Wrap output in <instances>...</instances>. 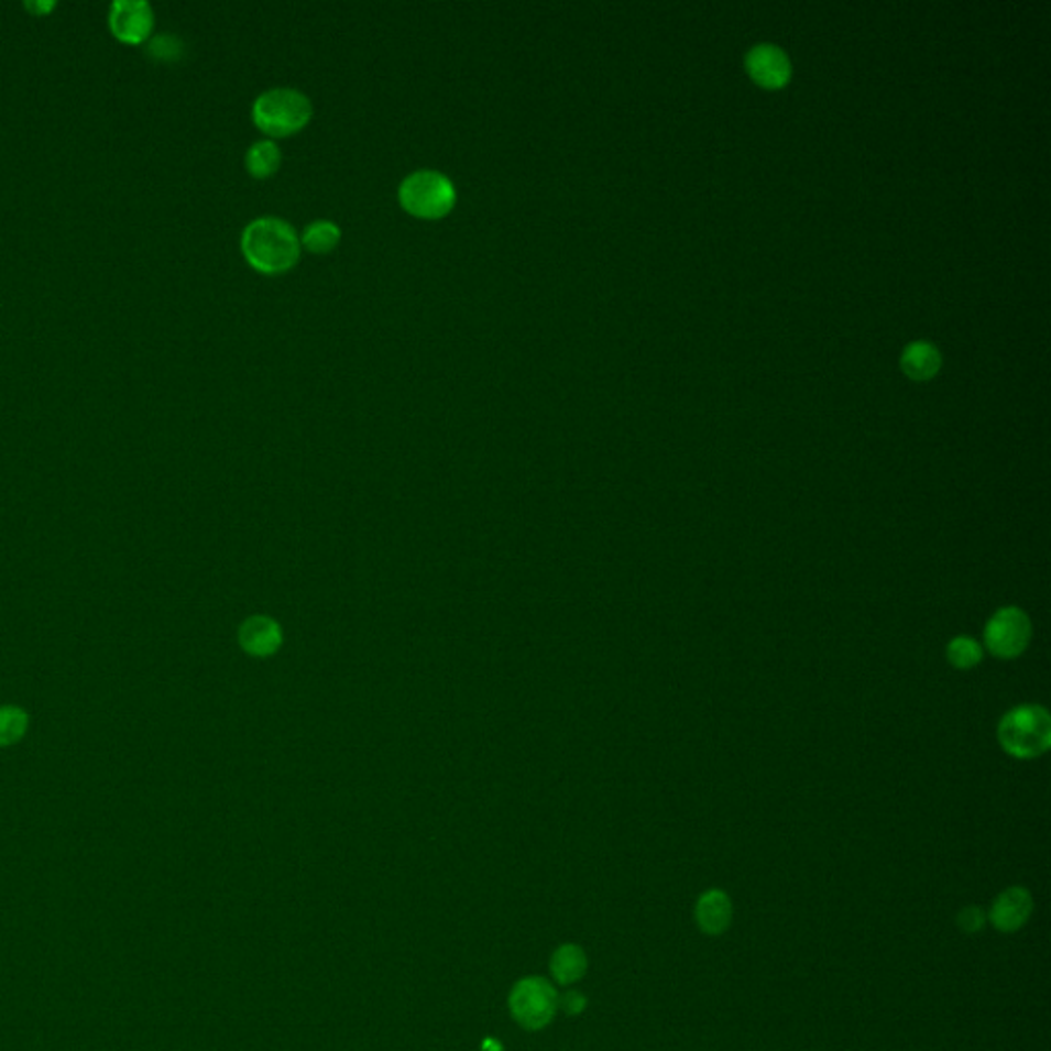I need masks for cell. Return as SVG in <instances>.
<instances>
[{
    "label": "cell",
    "instance_id": "obj_7",
    "mask_svg": "<svg viewBox=\"0 0 1051 1051\" xmlns=\"http://www.w3.org/2000/svg\"><path fill=\"white\" fill-rule=\"evenodd\" d=\"M107 23L111 35L118 42L128 46H140L153 35V7L146 0H116L109 7Z\"/></svg>",
    "mask_w": 1051,
    "mask_h": 1051
},
{
    "label": "cell",
    "instance_id": "obj_6",
    "mask_svg": "<svg viewBox=\"0 0 1051 1051\" xmlns=\"http://www.w3.org/2000/svg\"><path fill=\"white\" fill-rule=\"evenodd\" d=\"M984 643L992 656L1015 659L1022 656L1031 643V621L1019 606L996 610L984 628Z\"/></svg>",
    "mask_w": 1051,
    "mask_h": 1051
},
{
    "label": "cell",
    "instance_id": "obj_13",
    "mask_svg": "<svg viewBox=\"0 0 1051 1051\" xmlns=\"http://www.w3.org/2000/svg\"><path fill=\"white\" fill-rule=\"evenodd\" d=\"M244 165L255 179H265L282 165V151L274 140H258L244 154Z\"/></svg>",
    "mask_w": 1051,
    "mask_h": 1051
},
{
    "label": "cell",
    "instance_id": "obj_1",
    "mask_svg": "<svg viewBox=\"0 0 1051 1051\" xmlns=\"http://www.w3.org/2000/svg\"><path fill=\"white\" fill-rule=\"evenodd\" d=\"M300 237L288 220L261 216L251 220L241 234V251L247 263L261 274H284L300 258Z\"/></svg>",
    "mask_w": 1051,
    "mask_h": 1051
},
{
    "label": "cell",
    "instance_id": "obj_8",
    "mask_svg": "<svg viewBox=\"0 0 1051 1051\" xmlns=\"http://www.w3.org/2000/svg\"><path fill=\"white\" fill-rule=\"evenodd\" d=\"M749 77L766 89H780L791 77V64L782 50L770 44L752 47L746 58Z\"/></svg>",
    "mask_w": 1051,
    "mask_h": 1051
},
{
    "label": "cell",
    "instance_id": "obj_4",
    "mask_svg": "<svg viewBox=\"0 0 1051 1051\" xmlns=\"http://www.w3.org/2000/svg\"><path fill=\"white\" fill-rule=\"evenodd\" d=\"M253 122L267 136H289L303 130L313 118V103L305 92L292 87H274L261 92L251 109Z\"/></svg>",
    "mask_w": 1051,
    "mask_h": 1051
},
{
    "label": "cell",
    "instance_id": "obj_2",
    "mask_svg": "<svg viewBox=\"0 0 1051 1051\" xmlns=\"http://www.w3.org/2000/svg\"><path fill=\"white\" fill-rule=\"evenodd\" d=\"M998 744L1008 756L1033 760L1051 746V716L1041 704H1019L1006 711L998 723Z\"/></svg>",
    "mask_w": 1051,
    "mask_h": 1051
},
{
    "label": "cell",
    "instance_id": "obj_19",
    "mask_svg": "<svg viewBox=\"0 0 1051 1051\" xmlns=\"http://www.w3.org/2000/svg\"><path fill=\"white\" fill-rule=\"evenodd\" d=\"M559 1006L563 1008L567 1015L576 1017V1015H579V1012L585 1008V996L579 994V992H567L563 998H559Z\"/></svg>",
    "mask_w": 1051,
    "mask_h": 1051
},
{
    "label": "cell",
    "instance_id": "obj_5",
    "mask_svg": "<svg viewBox=\"0 0 1051 1051\" xmlns=\"http://www.w3.org/2000/svg\"><path fill=\"white\" fill-rule=\"evenodd\" d=\"M557 1008L559 996L545 977H524L510 994V1010L528 1031L547 1027L555 1019Z\"/></svg>",
    "mask_w": 1051,
    "mask_h": 1051
},
{
    "label": "cell",
    "instance_id": "obj_17",
    "mask_svg": "<svg viewBox=\"0 0 1051 1051\" xmlns=\"http://www.w3.org/2000/svg\"><path fill=\"white\" fill-rule=\"evenodd\" d=\"M982 657H984V647L967 635H960L949 641L946 645V659L957 670H974L975 666L982 661Z\"/></svg>",
    "mask_w": 1051,
    "mask_h": 1051
},
{
    "label": "cell",
    "instance_id": "obj_10",
    "mask_svg": "<svg viewBox=\"0 0 1051 1051\" xmlns=\"http://www.w3.org/2000/svg\"><path fill=\"white\" fill-rule=\"evenodd\" d=\"M732 899L721 889H711L697 901V922L702 932L711 937L727 930L732 924Z\"/></svg>",
    "mask_w": 1051,
    "mask_h": 1051
},
{
    "label": "cell",
    "instance_id": "obj_12",
    "mask_svg": "<svg viewBox=\"0 0 1051 1051\" xmlns=\"http://www.w3.org/2000/svg\"><path fill=\"white\" fill-rule=\"evenodd\" d=\"M588 970V960L583 949L578 945H561L550 957V972L561 986H571L579 982Z\"/></svg>",
    "mask_w": 1051,
    "mask_h": 1051
},
{
    "label": "cell",
    "instance_id": "obj_15",
    "mask_svg": "<svg viewBox=\"0 0 1051 1051\" xmlns=\"http://www.w3.org/2000/svg\"><path fill=\"white\" fill-rule=\"evenodd\" d=\"M341 241V229L331 220H315L306 227L300 244L310 253H329Z\"/></svg>",
    "mask_w": 1051,
    "mask_h": 1051
},
{
    "label": "cell",
    "instance_id": "obj_16",
    "mask_svg": "<svg viewBox=\"0 0 1051 1051\" xmlns=\"http://www.w3.org/2000/svg\"><path fill=\"white\" fill-rule=\"evenodd\" d=\"M241 643H243V647L247 652L263 656V654H267V652L274 649L275 643H277V631H275V626L272 625L270 621L251 618V621L244 623L243 628H241Z\"/></svg>",
    "mask_w": 1051,
    "mask_h": 1051
},
{
    "label": "cell",
    "instance_id": "obj_14",
    "mask_svg": "<svg viewBox=\"0 0 1051 1051\" xmlns=\"http://www.w3.org/2000/svg\"><path fill=\"white\" fill-rule=\"evenodd\" d=\"M30 732V713L17 704L0 707V747L19 744Z\"/></svg>",
    "mask_w": 1051,
    "mask_h": 1051
},
{
    "label": "cell",
    "instance_id": "obj_9",
    "mask_svg": "<svg viewBox=\"0 0 1051 1051\" xmlns=\"http://www.w3.org/2000/svg\"><path fill=\"white\" fill-rule=\"evenodd\" d=\"M1031 912H1033L1031 894L1025 887H1008L994 899L990 922L1003 932H1015L1029 920Z\"/></svg>",
    "mask_w": 1051,
    "mask_h": 1051
},
{
    "label": "cell",
    "instance_id": "obj_3",
    "mask_svg": "<svg viewBox=\"0 0 1051 1051\" xmlns=\"http://www.w3.org/2000/svg\"><path fill=\"white\" fill-rule=\"evenodd\" d=\"M398 204L415 218L438 220L457 206V187L442 171L417 168L398 185Z\"/></svg>",
    "mask_w": 1051,
    "mask_h": 1051
},
{
    "label": "cell",
    "instance_id": "obj_18",
    "mask_svg": "<svg viewBox=\"0 0 1051 1051\" xmlns=\"http://www.w3.org/2000/svg\"><path fill=\"white\" fill-rule=\"evenodd\" d=\"M984 924H986V915L975 906L965 908L960 915V927L965 932H977Z\"/></svg>",
    "mask_w": 1051,
    "mask_h": 1051
},
{
    "label": "cell",
    "instance_id": "obj_11",
    "mask_svg": "<svg viewBox=\"0 0 1051 1051\" xmlns=\"http://www.w3.org/2000/svg\"><path fill=\"white\" fill-rule=\"evenodd\" d=\"M901 366L908 372V376H912L916 381H927L932 374L939 372L941 353L929 341H916L904 351Z\"/></svg>",
    "mask_w": 1051,
    "mask_h": 1051
}]
</instances>
